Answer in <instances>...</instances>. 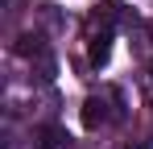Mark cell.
<instances>
[{
	"label": "cell",
	"mask_w": 153,
	"mask_h": 149,
	"mask_svg": "<svg viewBox=\"0 0 153 149\" xmlns=\"http://www.w3.org/2000/svg\"><path fill=\"white\" fill-rule=\"evenodd\" d=\"M112 120V112H108V99L103 95H87L83 104V128H100V124Z\"/></svg>",
	"instance_id": "cell-1"
},
{
	"label": "cell",
	"mask_w": 153,
	"mask_h": 149,
	"mask_svg": "<svg viewBox=\"0 0 153 149\" xmlns=\"http://www.w3.org/2000/svg\"><path fill=\"white\" fill-rule=\"evenodd\" d=\"M87 58H91V66H108V58H112V37H108V33H95L91 46H87Z\"/></svg>",
	"instance_id": "cell-2"
},
{
	"label": "cell",
	"mask_w": 153,
	"mask_h": 149,
	"mask_svg": "<svg viewBox=\"0 0 153 149\" xmlns=\"http://www.w3.org/2000/svg\"><path fill=\"white\" fill-rule=\"evenodd\" d=\"M37 141H42L37 149H62L71 137H66V128H58V124H46V128L37 133Z\"/></svg>",
	"instance_id": "cell-3"
},
{
	"label": "cell",
	"mask_w": 153,
	"mask_h": 149,
	"mask_svg": "<svg viewBox=\"0 0 153 149\" xmlns=\"http://www.w3.org/2000/svg\"><path fill=\"white\" fill-rule=\"evenodd\" d=\"M17 54H33V58H37V54H46V46H42V37H33V33H25V37H17Z\"/></svg>",
	"instance_id": "cell-4"
},
{
	"label": "cell",
	"mask_w": 153,
	"mask_h": 149,
	"mask_svg": "<svg viewBox=\"0 0 153 149\" xmlns=\"http://www.w3.org/2000/svg\"><path fill=\"white\" fill-rule=\"evenodd\" d=\"M145 33H149V42H153V21H149V25H145Z\"/></svg>",
	"instance_id": "cell-5"
},
{
	"label": "cell",
	"mask_w": 153,
	"mask_h": 149,
	"mask_svg": "<svg viewBox=\"0 0 153 149\" xmlns=\"http://www.w3.org/2000/svg\"><path fill=\"white\" fill-rule=\"evenodd\" d=\"M149 79H153V62H149Z\"/></svg>",
	"instance_id": "cell-6"
}]
</instances>
